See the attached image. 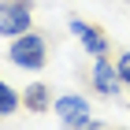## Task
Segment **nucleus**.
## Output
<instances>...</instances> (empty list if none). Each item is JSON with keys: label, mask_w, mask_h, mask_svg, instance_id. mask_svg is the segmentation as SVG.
Masks as SVG:
<instances>
[{"label": "nucleus", "mask_w": 130, "mask_h": 130, "mask_svg": "<svg viewBox=\"0 0 130 130\" xmlns=\"http://www.w3.org/2000/svg\"><path fill=\"white\" fill-rule=\"evenodd\" d=\"M8 60L19 71H41L48 63V37L41 30H26V34H19V37H11Z\"/></svg>", "instance_id": "nucleus-1"}, {"label": "nucleus", "mask_w": 130, "mask_h": 130, "mask_svg": "<svg viewBox=\"0 0 130 130\" xmlns=\"http://www.w3.org/2000/svg\"><path fill=\"white\" fill-rule=\"evenodd\" d=\"M34 30V0H0V37Z\"/></svg>", "instance_id": "nucleus-2"}, {"label": "nucleus", "mask_w": 130, "mask_h": 130, "mask_svg": "<svg viewBox=\"0 0 130 130\" xmlns=\"http://www.w3.org/2000/svg\"><path fill=\"white\" fill-rule=\"evenodd\" d=\"M67 30L78 37V45L86 48V56H93V60L97 56H111V37L100 30L97 22H86V19L74 15V19H67Z\"/></svg>", "instance_id": "nucleus-3"}, {"label": "nucleus", "mask_w": 130, "mask_h": 130, "mask_svg": "<svg viewBox=\"0 0 130 130\" xmlns=\"http://www.w3.org/2000/svg\"><path fill=\"white\" fill-rule=\"evenodd\" d=\"M89 82H93V93L104 100H119L123 93V78L115 71V60H108V56H97L89 63Z\"/></svg>", "instance_id": "nucleus-4"}, {"label": "nucleus", "mask_w": 130, "mask_h": 130, "mask_svg": "<svg viewBox=\"0 0 130 130\" xmlns=\"http://www.w3.org/2000/svg\"><path fill=\"white\" fill-rule=\"evenodd\" d=\"M52 111L60 115V123L67 126V123H82V119H89L93 108H89V100L82 97V93H63V97L52 100Z\"/></svg>", "instance_id": "nucleus-5"}, {"label": "nucleus", "mask_w": 130, "mask_h": 130, "mask_svg": "<svg viewBox=\"0 0 130 130\" xmlns=\"http://www.w3.org/2000/svg\"><path fill=\"white\" fill-rule=\"evenodd\" d=\"M22 108L34 111V115H45V111H52V89H48V82H30V86H22Z\"/></svg>", "instance_id": "nucleus-6"}, {"label": "nucleus", "mask_w": 130, "mask_h": 130, "mask_svg": "<svg viewBox=\"0 0 130 130\" xmlns=\"http://www.w3.org/2000/svg\"><path fill=\"white\" fill-rule=\"evenodd\" d=\"M19 108H22V97L11 89L4 78H0V119H4V115H15Z\"/></svg>", "instance_id": "nucleus-7"}, {"label": "nucleus", "mask_w": 130, "mask_h": 130, "mask_svg": "<svg viewBox=\"0 0 130 130\" xmlns=\"http://www.w3.org/2000/svg\"><path fill=\"white\" fill-rule=\"evenodd\" d=\"M115 71H119V78H123V89H130V48H123L115 56Z\"/></svg>", "instance_id": "nucleus-8"}, {"label": "nucleus", "mask_w": 130, "mask_h": 130, "mask_svg": "<svg viewBox=\"0 0 130 130\" xmlns=\"http://www.w3.org/2000/svg\"><path fill=\"white\" fill-rule=\"evenodd\" d=\"M104 126H108V123H100V119L89 115V119H82V123H67L63 130H104Z\"/></svg>", "instance_id": "nucleus-9"}, {"label": "nucleus", "mask_w": 130, "mask_h": 130, "mask_svg": "<svg viewBox=\"0 0 130 130\" xmlns=\"http://www.w3.org/2000/svg\"><path fill=\"white\" fill-rule=\"evenodd\" d=\"M104 130H123V126H104Z\"/></svg>", "instance_id": "nucleus-10"}, {"label": "nucleus", "mask_w": 130, "mask_h": 130, "mask_svg": "<svg viewBox=\"0 0 130 130\" xmlns=\"http://www.w3.org/2000/svg\"><path fill=\"white\" fill-rule=\"evenodd\" d=\"M126 108H130V100H126Z\"/></svg>", "instance_id": "nucleus-11"}]
</instances>
